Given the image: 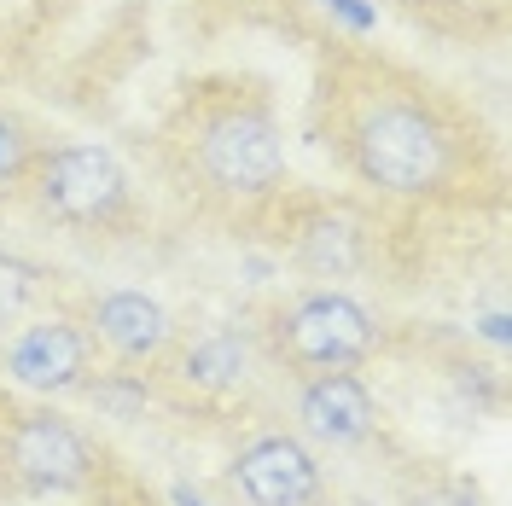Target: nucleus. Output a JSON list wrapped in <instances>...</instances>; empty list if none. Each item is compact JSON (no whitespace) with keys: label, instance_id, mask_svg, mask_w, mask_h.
<instances>
[{"label":"nucleus","instance_id":"14","mask_svg":"<svg viewBox=\"0 0 512 506\" xmlns=\"http://www.w3.org/2000/svg\"><path fill=\"white\" fill-rule=\"evenodd\" d=\"M35 274L30 262H18V256H0V315H18L24 303L35 297Z\"/></svg>","mask_w":512,"mask_h":506},{"label":"nucleus","instance_id":"12","mask_svg":"<svg viewBox=\"0 0 512 506\" xmlns=\"http://www.w3.org/2000/svg\"><path fill=\"white\" fill-rule=\"evenodd\" d=\"M76 390H82L105 419H123V425H128V419H140L146 402H152V390H146L140 373H99V379H82Z\"/></svg>","mask_w":512,"mask_h":506},{"label":"nucleus","instance_id":"5","mask_svg":"<svg viewBox=\"0 0 512 506\" xmlns=\"http://www.w3.org/2000/svg\"><path fill=\"white\" fill-rule=\"evenodd\" d=\"M379 349V320L350 291L309 285L286 297L268 315V355L286 361L291 373H332V367H361Z\"/></svg>","mask_w":512,"mask_h":506},{"label":"nucleus","instance_id":"2","mask_svg":"<svg viewBox=\"0 0 512 506\" xmlns=\"http://www.w3.org/2000/svg\"><path fill=\"white\" fill-rule=\"evenodd\" d=\"M169 187L210 216H245L286 187V128L256 82L210 76L175 99L158 128Z\"/></svg>","mask_w":512,"mask_h":506},{"label":"nucleus","instance_id":"11","mask_svg":"<svg viewBox=\"0 0 512 506\" xmlns=\"http://www.w3.org/2000/svg\"><path fill=\"white\" fill-rule=\"evenodd\" d=\"M251 361H256V349L245 332H204L181 355V379L192 390H239L251 379Z\"/></svg>","mask_w":512,"mask_h":506},{"label":"nucleus","instance_id":"1","mask_svg":"<svg viewBox=\"0 0 512 506\" xmlns=\"http://www.w3.org/2000/svg\"><path fill=\"white\" fill-rule=\"evenodd\" d=\"M326 146L361 187L390 198H437L466 181L472 128L425 76L390 59H338L320 82Z\"/></svg>","mask_w":512,"mask_h":506},{"label":"nucleus","instance_id":"3","mask_svg":"<svg viewBox=\"0 0 512 506\" xmlns=\"http://www.w3.org/2000/svg\"><path fill=\"white\" fill-rule=\"evenodd\" d=\"M35 216L70 233H105L123 227L134 210V181L123 158L99 140H70V146H41L24 175Z\"/></svg>","mask_w":512,"mask_h":506},{"label":"nucleus","instance_id":"9","mask_svg":"<svg viewBox=\"0 0 512 506\" xmlns=\"http://www.w3.org/2000/svg\"><path fill=\"white\" fill-rule=\"evenodd\" d=\"M297 419L315 443H332V448H355L373 437L379 425V402L367 379L355 367H332V373H303L297 384Z\"/></svg>","mask_w":512,"mask_h":506},{"label":"nucleus","instance_id":"15","mask_svg":"<svg viewBox=\"0 0 512 506\" xmlns=\"http://www.w3.org/2000/svg\"><path fill=\"white\" fill-rule=\"evenodd\" d=\"M419 506H478V495L472 489H443V495H425Z\"/></svg>","mask_w":512,"mask_h":506},{"label":"nucleus","instance_id":"6","mask_svg":"<svg viewBox=\"0 0 512 506\" xmlns=\"http://www.w3.org/2000/svg\"><path fill=\"white\" fill-rule=\"evenodd\" d=\"M227 489L245 506H315L326 477H320L315 448L291 431H268L233 454L227 466Z\"/></svg>","mask_w":512,"mask_h":506},{"label":"nucleus","instance_id":"8","mask_svg":"<svg viewBox=\"0 0 512 506\" xmlns=\"http://www.w3.org/2000/svg\"><path fill=\"white\" fill-rule=\"evenodd\" d=\"M88 338L94 349H105L111 361H123V367H152L169 355L175 344V315L163 309L158 297H146V291H99L94 303H88Z\"/></svg>","mask_w":512,"mask_h":506},{"label":"nucleus","instance_id":"13","mask_svg":"<svg viewBox=\"0 0 512 506\" xmlns=\"http://www.w3.org/2000/svg\"><path fill=\"white\" fill-rule=\"evenodd\" d=\"M35 152H41V146H35L30 123H24L18 111H6V105H0V187H24Z\"/></svg>","mask_w":512,"mask_h":506},{"label":"nucleus","instance_id":"4","mask_svg":"<svg viewBox=\"0 0 512 506\" xmlns=\"http://www.w3.org/2000/svg\"><path fill=\"white\" fill-rule=\"evenodd\" d=\"M94 437L53 408H0V489L18 501H64L94 489Z\"/></svg>","mask_w":512,"mask_h":506},{"label":"nucleus","instance_id":"7","mask_svg":"<svg viewBox=\"0 0 512 506\" xmlns=\"http://www.w3.org/2000/svg\"><path fill=\"white\" fill-rule=\"evenodd\" d=\"M94 373V338L82 320H35L6 344V379L35 396H64Z\"/></svg>","mask_w":512,"mask_h":506},{"label":"nucleus","instance_id":"10","mask_svg":"<svg viewBox=\"0 0 512 506\" xmlns=\"http://www.w3.org/2000/svg\"><path fill=\"white\" fill-rule=\"evenodd\" d=\"M286 256L309 280H350V274L367 268V222L350 204H309L291 222Z\"/></svg>","mask_w":512,"mask_h":506}]
</instances>
